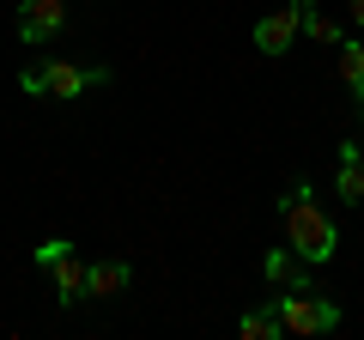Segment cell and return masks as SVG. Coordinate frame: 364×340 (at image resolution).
I'll return each mask as SVG.
<instances>
[{"instance_id": "cell-3", "label": "cell", "mask_w": 364, "mask_h": 340, "mask_svg": "<svg viewBox=\"0 0 364 340\" xmlns=\"http://www.w3.org/2000/svg\"><path fill=\"white\" fill-rule=\"evenodd\" d=\"M273 310L286 334H334L340 328V304L316 298V292H273Z\"/></svg>"}, {"instance_id": "cell-4", "label": "cell", "mask_w": 364, "mask_h": 340, "mask_svg": "<svg viewBox=\"0 0 364 340\" xmlns=\"http://www.w3.org/2000/svg\"><path fill=\"white\" fill-rule=\"evenodd\" d=\"M67 31V0H18V37L37 49Z\"/></svg>"}, {"instance_id": "cell-6", "label": "cell", "mask_w": 364, "mask_h": 340, "mask_svg": "<svg viewBox=\"0 0 364 340\" xmlns=\"http://www.w3.org/2000/svg\"><path fill=\"white\" fill-rule=\"evenodd\" d=\"M298 37V6H273L267 18H255V49L261 55H286Z\"/></svg>"}, {"instance_id": "cell-12", "label": "cell", "mask_w": 364, "mask_h": 340, "mask_svg": "<svg viewBox=\"0 0 364 340\" xmlns=\"http://www.w3.org/2000/svg\"><path fill=\"white\" fill-rule=\"evenodd\" d=\"M67 249H73V243H67V237H43V243H37V267H49V262H61Z\"/></svg>"}, {"instance_id": "cell-14", "label": "cell", "mask_w": 364, "mask_h": 340, "mask_svg": "<svg viewBox=\"0 0 364 340\" xmlns=\"http://www.w3.org/2000/svg\"><path fill=\"white\" fill-rule=\"evenodd\" d=\"M358 97H364V92H358Z\"/></svg>"}, {"instance_id": "cell-5", "label": "cell", "mask_w": 364, "mask_h": 340, "mask_svg": "<svg viewBox=\"0 0 364 340\" xmlns=\"http://www.w3.org/2000/svg\"><path fill=\"white\" fill-rule=\"evenodd\" d=\"M261 274H267L273 292H310V274H316V267L304 262L298 249H273L267 262H261Z\"/></svg>"}, {"instance_id": "cell-10", "label": "cell", "mask_w": 364, "mask_h": 340, "mask_svg": "<svg viewBox=\"0 0 364 340\" xmlns=\"http://www.w3.org/2000/svg\"><path fill=\"white\" fill-rule=\"evenodd\" d=\"M237 334L243 340H279L286 328H279V310H273V304H261V310H249L243 322H237Z\"/></svg>"}, {"instance_id": "cell-13", "label": "cell", "mask_w": 364, "mask_h": 340, "mask_svg": "<svg viewBox=\"0 0 364 340\" xmlns=\"http://www.w3.org/2000/svg\"><path fill=\"white\" fill-rule=\"evenodd\" d=\"M352 18H358V25H364V0H352Z\"/></svg>"}, {"instance_id": "cell-9", "label": "cell", "mask_w": 364, "mask_h": 340, "mask_svg": "<svg viewBox=\"0 0 364 340\" xmlns=\"http://www.w3.org/2000/svg\"><path fill=\"white\" fill-rule=\"evenodd\" d=\"M49 274H55V298H61V304H79V298H85V262H79L73 249H67L61 262H49Z\"/></svg>"}, {"instance_id": "cell-7", "label": "cell", "mask_w": 364, "mask_h": 340, "mask_svg": "<svg viewBox=\"0 0 364 340\" xmlns=\"http://www.w3.org/2000/svg\"><path fill=\"white\" fill-rule=\"evenodd\" d=\"M128 280H134V267L128 262H85V298H122L128 292Z\"/></svg>"}, {"instance_id": "cell-2", "label": "cell", "mask_w": 364, "mask_h": 340, "mask_svg": "<svg viewBox=\"0 0 364 340\" xmlns=\"http://www.w3.org/2000/svg\"><path fill=\"white\" fill-rule=\"evenodd\" d=\"M18 85H25V97H85L97 92V85H109V67H79V61H31L25 73H18Z\"/></svg>"}, {"instance_id": "cell-8", "label": "cell", "mask_w": 364, "mask_h": 340, "mask_svg": "<svg viewBox=\"0 0 364 340\" xmlns=\"http://www.w3.org/2000/svg\"><path fill=\"white\" fill-rule=\"evenodd\" d=\"M334 195L358 207L364 201V146L358 140H340V176H334Z\"/></svg>"}, {"instance_id": "cell-11", "label": "cell", "mask_w": 364, "mask_h": 340, "mask_svg": "<svg viewBox=\"0 0 364 340\" xmlns=\"http://www.w3.org/2000/svg\"><path fill=\"white\" fill-rule=\"evenodd\" d=\"M334 49H340V79H346L352 92H364V43H346V37H340Z\"/></svg>"}, {"instance_id": "cell-1", "label": "cell", "mask_w": 364, "mask_h": 340, "mask_svg": "<svg viewBox=\"0 0 364 340\" xmlns=\"http://www.w3.org/2000/svg\"><path fill=\"white\" fill-rule=\"evenodd\" d=\"M279 219H286V243L298 249L310 267L334 262V249H340V225L328 219L322 207H316V188H310V183H291L286 195H279Z\"/></svg>"}]
</instances>
